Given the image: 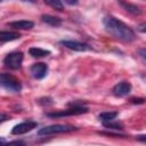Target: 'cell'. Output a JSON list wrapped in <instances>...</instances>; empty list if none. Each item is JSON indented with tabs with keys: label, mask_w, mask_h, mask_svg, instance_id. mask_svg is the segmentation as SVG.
<instances>
[{
	"label": "cell",
	"mask_w": 146,
	"mask_h": 146,
	"mask_svg": "<svg viewBox=\"0 0 146 146\" xmlns=\"http://www.w3.org/2000/svg\"><path fill=\"white\" fill-rule=\"evenodd\" d=\"M103 23H104L105 30L112 36H114L119 40L130 42L136 39V35H135V32L132 31V29L130 26H128L125 23H123L122 21H120L113 16L105 17Z\"/></svg>",
	"instance_id": "1"
},
{
	"label": "cell",
	"mask_w": 146,
	"mask_h": 146,
	"mask_svg": "<svg viewBox=\"0 0 146 146\" xmlns=\"http://www.w3.org/2000/svg\"><path fill=\"white\" fill-rule=\"evenodd\" d=\"M0 83L6 90L11 92H18L22 89L21 81L14 75H10L8 73H2L0 75Z\"/></svg>",
	"instance_id": "2"
},
{
	"label": "cell",
	"mask_w": 146,
	"mask_h": 146,
	"mask_svg": "<svg viewBox=\"0 0 146 146\" xmlns=\"http://www.w3.org/2000/svg\"><path fill=\"white\" fill-rule=\"evenodd\" d=\"M78 128L73 125H67V124H52V125H47L41 128L38 131L39 136H44V135H52V133H63V132H71L76 130Z\"/></svg>",
	"instance_id": "3"
},
{
	"label": "cell",
	"mask_w": 146,
	"mask_h": 146,
	"mask_svg": "<svg viewBox=\"0 0 146 146\" xmlns=\"http://www.w3.org/2000/svg\"><path fill=\"white\" fill-rule=\"evenodd\" d=\"M22 62H23V52L21 51H15V52H10L8 54L5 59H3V63L7 67L11 68V70H17L21 67L22 65Z\"/></svg>",
	"instance_id": "4"
},
{
	"label": "cell",
	"mask_w": 146,
	"mask_h": 146,
	"mask_svg": "<svg viewBox=\"0 0 146 146\" xmlns=\"http://www.w3.org/2000/svg\"><path fill=\"white\" fill-rule=\"evenodd\" d=\"M88 108L83 106H73L71 108L60 111V112H54V113H47L48 116L50 117H62V116H68V115H78V114H83L87 113Z\"/></svg>",
	"instance_id": "5"
},
{
	"label": "cell",
	"mask_w": 146,
	"mask_h": 146,
	"mask_svg": "<svg viewBox=\"0 0 146 146\" xmlns=\"http://www.w3.org/2000/svg\"><path fill=\"white\" fill-rule=\"evenodd\" d=\"M131 83L128 81H121L117 84H115L112 89V92L116 97H124L131 91Z\"/></svg>",
	"instance_id": "6"
},
{
	"label": "cell",
	"mask_w": 146,
	"mask_h": 146,
	"mask_svg": "<svg viewBox=\"0 0 146 146\" xmlns=\"http://www.w3.org/2000/svg\"><path fill=\"white\" fill-rule=\"evenodd\" d=\"M34 128H36V122L34 121H27V122H22L17 125H15L11 130L13 135H23L26 133L31 130H33Z\"/></svg>",
	"instance_id": "7"
},
{
	"label": "cell",
	"mask_w": 146,
	"mask_h": 146,
	"mask_svg": "<svg viewBox=\"0 0 146 146\" xmlns=\"http://www.w3.org/2000/svg\"><path fill=\"white\" fill-rule=\"evenodd\" d=\"M30 72L33 78L42 79L46 76V74L48 72V66L44 63H35L30 67Z\"/></svg>",
	"instance_id": "8"
},
{
	"label": "cell",
	"mask_w": 146,
	"mask_h": 146,
	"mask_svg": "<svg viewBox=\"0 0 146 146\" xmlns=\"http://www.w3.org/2000/svg\"><path fill=\"white\" fill-rule=\"evenodd\" d=\"M60 43L71 49V50H74V51H86V50H89L90 47L86 43H82V42H78V41H67V40H63L60 41Z\"/></svg>",
	"instance_id": "9"
},
{
	"label": "cell",
	"mask_w": 146,
	"mask_h": 146,
	"mask_svg": "<svg viewBox=\"0 0 146 146\" xmlns=\"http://www.w3.org/2000/svg\"><path fill=\"white\" fill-rule=\"evenodd\" d=\"M9 25L14 29H19V30H30L34 26V23L31 21H16L9 23Z\"/></svg>",
	"instance_id": "10"
},
{
	"label": "cell",
	"mask_w": 146,
	"mask_h": 146,
	"mask_svg": "<svg viewBox=\"0 0 146 146\" xmlns=\"http://www.w3.org/2000/svg\"><path fill=\"white\" fill-rule=\"evenodd\" d=\"M19 38H21V34L17 33V32H7V31H2V32L0 33L1 43L8 42V41H13V40H16V39H19Z\"/></svg>",
	"instance_id": "11"
},
{
	"label": "cell",
	"mask_w": 146,
	"mask_h": 146,
	"mask_svg": "<svg viewBox=\"0 0 146 146\" xmlns=\"http://www.w3.org/2000/svg\"><path fill=\"white\" fill-rule=\"evenodd\" d=\"M41 21L46 24H49L51 26H59L62 24V19L58 18V17H55V16H51V15H42L41 16Z\"/></svg>",
	"instance_id": "12"
},
{
	"label": "cell",
	"mask_w": 146,
	"mask_h": 146,
	"mask_svg": "<svg viewBox=\"0 0 146 146\" xmlns=\"http://www.w3.org/2000/svg\"><path fill=\"white\" fill-rule=\"evenodd\" d=\"M30 55L32 57H36V58H40V57H46L50 54L49 50H46V49H42V48H36V47H33V48H30L29 50Z\"/></svg>",
	"instance_id": "13"
},
{
	"label": "cell",
	"mask_w": 146,
	"mask_h": 146,
	"mask_svg": "<svg viewBox=\"0 0 146 146\" xmlns=\"http://www.w3.org/2000/svg\"><path fill=\"white\" fill-rule=\"evenodd\" d=\"M117 115V112H104V113H100L99 114V120H102L103 122L104 121H111V120H114Z\"/></svg>",
	"instance_id": "14"
},
{
	"label": "cell",
	"mask_w": 146,
	"mask_h": 146,
	"mask_svg": "<svg viewBox=\"0 0 146 146\" xmlns=\"http://www.w3.org/2000/svg\"><path fill=\"white\" fill-rule=\"evenodd\" d=\"M47 5H49L50 7H52L54 9H57V10H63V3L60 0H43Z\"/></svg>",
	"instance_id": "15"
},
{
	"label": "cell",
	"mask_w": 146,
	"mask_h": 146,
	"mask_svg": "<svg viewBox=\"0 0 146 146\" xmlns=\"http://www.w3.org/2000/svg\"><path fill=\"white\" fill-rule=\"evenodd\" d=\"M104 127H106V128H111V129H115V130H119V129H122L123 127H122V124L121 123H117V122H113V120H111V121H104Z\"/></svg>",
	"instance_id": "16"
},
{
	"label": "cell",
	"mask_w": 146,
	"mask_h": 146,
	"mask_svg": "<svg viewBox=\"0 0 146 146\" xmlns=\"http://www.w3.org/2000/svg\"><path fill=\"white\" fill-rule=\"evenodd\" d=\"M122 6H123L128 11H130V13H133V14H139V13H140V10L138 9V7H136L135 5H131V3H124V2H122Z\"/></svg>",
	"instance_id": "17"
},
{
	"label": "cell",
	"mask_w": 146,
	"mask_h": 146,
	"mask_svg": "<svg viewBox=\"0 0 146 146\" xmlns=\"http://www.w3.org/2000/svg\"><path fill=\"white\" fill-rule=\"evenodd\" d=\"M138 31L139 32H143V33H146V23H140L138 25Z\"/></svg>",
	"instance_id": "18"
},
{
	"label": "cell",
	"mask_w": 146,
	"mask_h": 146,
	"mask_svg": "<svg viewBox=\"0 0 146 146\" xmlns=\"http://www.w3.org/2000/svg\"><path fill=\"white\" fill-rule=\"evenodd\" d=\"M138 54H139V56H140L144 60H146V49H139V50H138Z\"/></svg>",
	"instance_id": "19"
},
{
	"label": "cell",
	"mask_w": 146,
	"mask_h": 146,
	"mask_svg": "<svg viewBox=\"0 0 146 146\" xmlns=\"http://www.w3.org/2000/svg\"><path fill=\"white\" fill-rule=\"evenodd\" d=\"M131 102L135 104H141V103H144V99L143 98H132Z\"/></svg>",
	"instance_id": "20"
},
{
	"label": "cell",
	"mask_w": 146,
	"mask_h": 146,
	"mask_svg": "<svg viewBox=\"0 0 146 146\" xmlns=\"http://www.w3.org/2000/svg\"><path fill=\"white\" fill-rule=\"evenodd\" d=\"M137 140L139 141H143V143H146V135H140L137 137Z\"/></svg>",
	"instance_id": "21"
},
{
	"label": "cell",
	"mask_w": 146,
	"mask_h": 146,
	"mask_svg": "<svg viewBox=\"0 0 146 146\" xmlns=\"http://www.w3.org/2000/svg\"><path fill=\"white\" fill-rule=\"evenodd\" d=\"M67 5H75L78 2V0H64Z\"/></svg>",
	"instance_id": "22"
}]
</instances>
